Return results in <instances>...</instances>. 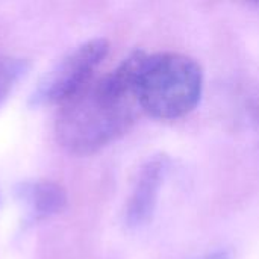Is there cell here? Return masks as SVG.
Wrapping results in <instances>:
<instances>
[{
  "label": "cell",
  "mask_w": 259,
  "mask_h": 259,
  "mask_svg": "<svg viewBox=\"0 0 259 259\" xmlns=\"http://www.w3.org/2000/svg\"><path fill=\"white\" fill-rule=\"evenodd\" d=\"M140 53H131L114 71L91 80L61 105L55 132L68 153L93 155L132 127L143 112L135 88Z\"/></svg>",
  "instance_id": "6da1fadb"
},
{
  "label": "cell",
  "mask_w": 259,
  "mask_h": 259,
  "mask_svg": "<svg viewBox=\"0 0 259 259\" xmlns=\"http://www.w3.org/2000/svg\"><path fill=\"white\" fill-rule=\"evenodd\" d=\"M135 88L143 112L158 120H176L197 106L203 90V73L190 56L141 52Z\"/></svg>",
  "instance_id": "7a4b0ae2"
},
{
  "label": "cell",
  "mask_w": 259,
  "mask_h": 259,
  "mask_svg": "<svg viewBox=\"0 0 259 259\" xmlns=\"http://www.w3.org/2000/svg\"><path fill=\"white\" fill-rule=\"evenodd\" d=\"M109 52L103 38L90 39L64 55L38 82L30 96L36 106L62 105L93 80L96 68Z\"/></svg>",
  "instance_id": "3957f363"
},
{
  "label": "cell",
  "mask_w": 259,
  "mask_h": 259,
  "mask_svg": "<svg viewBox=\"0 0 259 259\" xmlns=\"http://www.w3.org/2000/svg\"><path fill=\"white\" fill-rule=\"evenodd\" d=\"M168 165L167 156L158 155L140 168L126 206V223L131 228H141L152 220Z\"/></svg>",
  "instance_id": "277c9868"
},
{
  "label": "cell",
  "mask_w": 259,
  "mask_h": 259,
  "mask_svg": "<svg viewBox=\"0 0 259 259\" xmlns=\"http://www.w3.org/2000/svg\"><path fill=\"white\" fill-rule=\"evenodd\" d=\"M20 194L29 209V214L35 220L58 214L65 205V194L62 188L47 181L26 184L21 187Z\"/></svg>",
  "instance_id": "5b68a950"
},
{
  "label": "cell",
  "mask_w": 259,
  "mask_h": 259,
  "mask_svg": "<svg viewBox=\"0 0 259 259\" xmlns=\"http://www.w3.org/2000/svg\"><path fill=\"white\" fill-rule=\"evenodd\" d=\"M27 65L21 59L0 56V102L9 94L17 80L24 74Z\"/></svg>",
  "instance_id": "8992f818"
},
{
  "label": "cell",
  "mask_w": 259,
  "mask_h": 259,
  "mask_svg": "<svg viewBox=\"0 0 259 259\" xmlns=\"http://www.w3.org/2000/svg\"><path fill=\"white\" fill-rule=\"evenodd\" d=\"M200 259H232V252L231 250H217V252L209 253Z\"/></svg>",
  "instance_id": "52a82bcc"
},
{
  "label": "cell",
  "mask_w": 259,
  "mask_h": 259,
  "mask_svg": "<svg viewBox=\"0 0 259 259\" xmlns=\"http://www.w3.org/2000/svg\"><path fill=\"white\" fill-rule=\"evenodd\" d=\"M247 2H252V3H255V5H258L259 6V0H247Z\"/></svg>",
  "instance_id": "ba28073f"
}]
</instances>
